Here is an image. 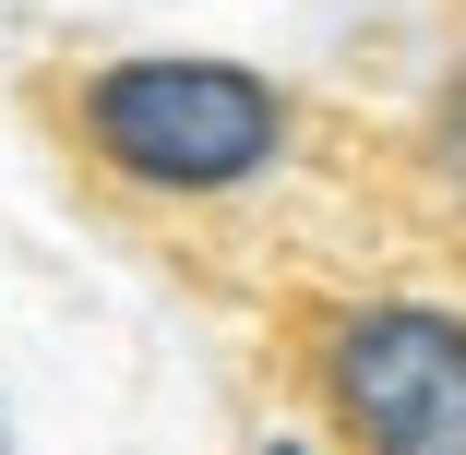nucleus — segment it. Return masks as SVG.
I'll return each mask as SVG.
<instances>
[{
	"label": "nucleus",
	"mask_w": 466,
	"mask_h": 455,
	"mask_svg": "<svg viewBox=\"0 0 466 455\" xmlns=\"http://www.w3.org/2000/svg\"><path fill=\"white\" fill-rule=\"evenodd\" d=\"M60 144L108 204L216 228L311 168V109L288 72L239 48H96L60 84Z\"/></svg>",
	"instance_id": "1"
},
{
	"label": "nucleus",
	"mask_w": 466,
	"mask_h": 455,
	"mask_svg": "<svg viewBox=\"0 0 466 455\" xmlns=\"http://www.w3.org/2000/svg\"><path fill=\"white\" fill-rule=\"evenodd\" d=\"M299 419L335 455H466V300L335 288L299 312Z\"/></svg>",
	"instance_id": "2"
},
{
	"label": "nucleus",
	"mask_w": 466,
	"mask_h": 455,
	"mask_svg": "<svg viewBox=\"0 0 466 455\" xmlns=\"http://www.w3.org/2000/svg\"><path fill=\"white\" fill-rule=\"evenodd\" d=\"M407 168H419V192L466 228V36L431 60V84H419V120H407Z\"/></svg>",
	"instance_id": "3"
},
{
	"label": "nucleus",
	"mask_w": 466,
	"mask_h": 455,
	"mask_svg": "<svg viewBox=\"0 0 466 455\" xmlns=\"http://www.w3.org/2000/svg\"><path fill=\"white\" fill-rule=\"evenodd\" d=\"M239 455H335V443H323V431H311V419H275V431H251V443H239Z\"/></svg>",
	"instance_id": "4"
},
{
	"label": "nucleus",
	"mask_w": 466,
	"mask_h": 455,
	"mask_svg": "<svg viewBox=\"0 0 466 455\" xmlns=\"http://www.w3.org/2000/svg\"><path fill=\"white\" fill-rule=\"evenodd\" d=\"M0 455H25V443H13V419H0Z\"/></svg>",
	"instance_id": "5"
}]
</instances>
